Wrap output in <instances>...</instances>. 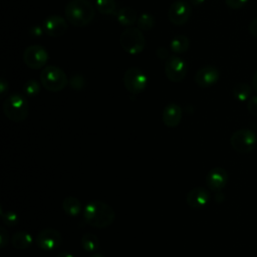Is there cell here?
Here are the masks:
<instances>
[{
  "label": "cell",
  "instance_id": "obj_1",
  "mask_svg": "<svg viewBox=\"0 0 257 257\" xmlns=\"http://www.w3.org/2000/svg\"><path fill=\"white\" fill-rule=\"evenodd\" d=\"M84 221L95 228L102 229L111 225L115 219L113 208L102 201H92L83 210Z\"/></svg>",
  "mask_w": 257,
  "mask_h": 257
},
{
  "label": "cell",
  "instance_id": "obj_2",
  "mask_svg": "<svg viewBox=\"0 0 257 257\" xmlns=\"http://www.w3.org/2000/svg\"><path fill=\"white\" fill-rule=\"evenodd\" d=\"M64 15L68 23L75 27H84L94 19L95 8L88 0H71L64 8Z\"/></svg>",
  "mask_w": 257,
  "mask_h": 257
},
{
  "label": "cell",
  "instance_id": "obj_3",
  "mask_svg": "<svg viewBox=\"0 0 257 257\" xmlns=\"http://www.w3.org/2000/svg\"><path fill=\"white\" fill-rule=\"evenodd\" d=\"M3 112L6 117L15 122L25 120L29 113V105L27 99L19 94L9 95L3 103Z\"/></svg>",
  "mask_w": 257,
  "mask_h": 257
},
{
  "label": "cell",
  "instance_id": "obj_4",
  "mask_svg": "<svg viewBox=\"0 0 257 257\" xmlns=\"http://www.w3.org/2000/svg\"><path fill=\"white\" fill-rule=\"evenodd\" d=\"M69 80L64 71L55 65L45 66L40 72V83L51 92L61 91L66 87Z\"/></svg>",
  "mask_w": 257,
  "mask_h": 257
},
{
  "label": "cell",
  "instance_id": "obj_5",
  "mask_svg": "<svg viewBox=\"0 0 257 257\" xmlns=\"http://www.w3.org/2000/svg\"><path fill=\"white\" fill-rule=\"evenodd\" d=\"M119 44L126 53L136 55L145 49L146 39L142 30L136 27H128L120 34Z\"/></svg>",
  "mask_w": 257,
  "mask_h": 257
},
{
  "label": "cell",
  "instance_id": "obj_6",
  "mask_svg": "<svg viewBox=\"0 0 257 257\" xmlns=\"http://www.w3.org/2000/svg\"><path fill=\"white\" fill-rule=\"evenodd\" d=\"M256 135L253 131L248 128L237 130L230 137V144L232 148L241 154L252 152L256 146Z\"/></svg>",
  "mask_w": 257,
  "mask_h": 257
},
{
  "label": "cell",
  "instance_id": "obj_7",
  "mask_svg": "<svg viewBox=\"0 0 257 257\" xmlns=\"http://www.w3.org/2000/svg\"><path fill=\"white\" fill-rule=\"evenodd\" d=\"M49 58L47 50L38 44L28 46L23 52V61L29 68L40 69L45 66Z\"/></svg>",
  "mask_w": 257,
  "mask_h": 257
},
{
  "label": "cell",
  "instance_id": "obj_8",
  "mask_svg": "<svg viewBox=\"0 0 257 257\" xmlns=\"http://www.w3.org/2000/svg\"><path fill=\"white\" fill-rule=\"evenodd\" d=\"M147 75L137 67L128 68L123 74V85L133 94L141 93L147 87Z\"/></svg>",
  "mask_w": 257,
  "mask_h": 257
},
{
  "label": "cell",
  "instance_id": "obj_9",
  "mask_svg": "<svg viewBox=\"0 0 257 257\" xmlns=\"http://www.w3.org/2000/svg\"><path fill=\"white\" fill-rule=\"evenodd\" d=\"M191 14L192 7L185 0L174 1L168 10V18L170 22L177 26H181L187 23Z\"/></svg>",
  "mask_w": 257,
  "mask_h": 257
},
{
  "label": "cell",
  "instance_id": "obj_10",
  "mask_svg": "<svg viewBox=\"0 0 257 257\" xmlns=\"http://www.w3.org/2000/svg\"><path fill=\"white\" fill-rule=\"evenodd\" d=\"M165 74L172 82L182 81L187 74L186 61L176 55L169 56L165 64Z\"/></svg>",
  "mask_w": 257,
  "mask_h": 257
},
{
  "label": "cell",
  "instance_id": "obj_11",
  "mask_svg": "<svg viewBox=\"0 0 257 257\" xmlns=\"http://www.w3.org/2000/svg\"><path fill=\"white\" fill-rule=\"evenodd\" d=\"M62 243L61 233L52 228L41 230L36 236V244L44 251H52L58 248Z\"/></svg>",
  "mask_w": 257,
  "mask_h": 257
},
{
  "label": "cell",
  "instance_id": "obj_12",
  "mask_svg": "<svg viewBox=\"0 0 257 257\" xmlns=\"http://www.w3.org/2000/svg\"><path fill=\"white\" fill-rule=\"evenodd\" d=\"M68 21L60 15H50L43 23L44 31L51 37H60L64 35L68 29Z\"/></svg>",
  "mask_w": 257,
  "mask_h": 257
},
{
  "label": "cell",
  "instance_id": "obj_13",
  "mask_svg": "<svg viewBox=\"0 0 257 257\" xmlns=\"http://www.w3.org/2000/svg\"><path fill=\"white\" fill-rule=\"evenodd\" d=\"M219 78H220L219 70L212 65H206L200 68L196 72L194 80L198 86L202 88H207L217 83Z\"/></svg>",
  "mask_w": 257,
  "mask_h": 257
},
{
  "label": "cell",
  "instance_id": "obj_14",
  "mask_svg": "<svg viewBox=\"0 0 257 257\" xmlns=\"http://www.w3.org/2000/svg\"><path fill=\"white\" fill-rule=\"evenodd\" d=\"M228 173L221 167L211 169L206 175V184L213 191H221L228 183Z\"/></svg>",
  "mask_w": 257,
  "mask_h": 257
},
{
  "label": "cell",
  "instance_id": "obj_15",
  "mask_svg": "<svg viewBox=\"0 0 257 257\" xmlns=\"http://www.w3.org/2000/svg\"><path fill=\"white\" fill-rule=\"evenodd\" d=\"M210 200V193L203 187L193 188L187 195V204L194 209H199L208 204Z\"/></svg>",
  "mask_w": 257,
  "mask_h": 257
},
{
  "label": "cell",
  "instance_id": "obj_16",
  "mask_svg": "<svg viewBox=\"0 0 257 257\" xmlns=\"http://www.w3.org/2000/svg\"><path fill=\"white\" fill-rule=\"evenodd\" d=\"M183 111L180 105L177 103H170L165 106L162 113V119L166 126L175 127L180 124L182 120Z\"/></svg>",
  "mask_w": 257,
  "mask_h": 257
},
{
  "label": "cell",
  "instance_id": "obj_17",
  "mask_svg": "<svg viewBox=\"0 0 257 257\" xmlns=\"http://www.w3.org/2000/svg\"><path fill=\"white\" fill-rule=\"evenodd\" d=\"M116 19L122 26H132L138 21L137 12L131 7H122L116 13Z\"/></svg>",
  "mask_w": 257,
  "mask_h": 257
},
{
  "label": "cell",
  "instance_id": "obj_18",
  "mask_svg": "<svg viewBox=\"0 0 257 257\" xmlns=\"http://www.w3.org/2000/svg\"><path fill=\"white\" fill-rule=\"evenodd\" d=\"M62 209L68 216L75 217L81 211V203L77 198L69 196L62 201Z\"/></svg>",
  "mask_w": 257,
  "mask_h": 257
},
{
  "label": "cell",
  "instance_id": "obj_19",
  "mask_svg": "<svg viewBox=\"0 0 257 257\" xmlns=\"http://www.w3.org/2000/svg\"><path fill=\"white\" fill-rule=\"evenodd\" d=\"M190 47V40L185 35H177L174 38H172L170 42V49L177 53L181 54L186 52Z\"/></svg>",
  "mask_w": 257,
  "mask_h": 257
},
{
  "label": "cell",
  "instance_id": "obj_20",
  "mask_svg": "<svg viewBox=\"0 0 257 257\" xmlns=\"http://www.w3.org/2000/svg\"><path fill=\"white\" fill-rule=\"evenodd\" d=\"M252 90H253L252 86H250L249 84H247L245 82H240V83H237L233 87L232 93L236 100L243 102L250 98Z\"/></svg>",
  "mask_w": 257,
  "mask_h": 257
},
{
  "label": "cell",
  "instance_id": "obj_21",
  "mask_svg": "<svg viewBox=\"0 0 257 257\" xmlns=\"http://www.w3.org/2000/svg\"><path fill=\"white\" fill-rule=\"evenodd\" d=\"M11 243L13 245V247L17 248V249H26L28 247H30L31 243H32V237L29 233L27 232H16L11 239Z\"/></svg>",
  "mask_w": 257,
  "mask_h": 257
},
{
  "label": "cell",
  "instance_id": "obj_22",
  "mask_svg": "<svg viewBox=\"0 0 257 257\" xmlns=\"http://www.w3.org/2000/svg\"><path fill=\"white\" fill-rule=\"evenodd\" d=\"M96 10L103 15H116L117 7L114 0H96Z\"/></svg>",
  "mask_w": 257,
  "mask_h": 257
},
{
  "label": "cell",
  "instance_id": "obj_23",
  "mask_svg": "<svg viewBox=\"0 0 257 257\" xmlns=\"http://www.w3.org/2000/svg\"><path fill=\"white\" fill-rule=\"evenodd\" d=\"M82 248L90 253L95 252L99 248V240L92 233H85L82 235L80 240Z\"/></svg>",
  "mask_w": 257,
  "mask_h": 257
},
{
  "label": "cell",
  "instance_id": "obj_24",
  "mask_svg": "<svg viewBox=\"0 0 257 257\" xmlns=\"http://www.w3.org/2000/svg\"><path fill=\"white\" fill-rule=\"evenodd\" d=\"M137 25L142 31L151 30L155 25V18L150 13H143L138 17Z\"/></svg>",
  "mask_w": 257,
  "mask_h": 257
},
{
  "label": "cell",
  "instance_id": "obj_25",
  "mask_svg": "<svg viewBox=\"0 0 257 257\" xmlns=\"http://www.w3.org/2000/svg\"><path fill=\"white\" fill-rule=\"evenodd\" d=\"M24 93L28 96H35L40 91V83L35 79H29L23 86Z\"/></svg>",
  "mask_w": 257,
  "mask_h": 257
},
{
  "label": "cell",
  "instance_id": "obj_26",
  "mask_svg": "<svg viewBox=\"0 0 257 257\" xmlns=\"http://www.w3.org/2000/svg\"><path fill=\"white\" fill-rule=\"evenodd\" d=\"M69 84L71 88L75 90H81L85 86V80L80 74H74L73 76H71L69 80Z\"/></svg>",
  "mask_w": 257,
  "mask_h": 257
},
{
  "label": "cell",
  "instance_id": "obj_27",
  "mask_svg": "<svg viewBox=\"0 0 257 257\" xmlns=\"http://www.w3.org/2000/svg\"><path fill=\"white\" fill-rule=\"evenodd\" d=\"M1 216H2L3 222L8 226H14L18 223V216L16 215L15 212H12V211H8L5 213L2 212Z\"/></svg>",
  "mask_w": 257,
  "mask_h": 257
},
{
  "label": "cell",
  "instance_id": "obj_28",
  "mask_svg": "<svg viewBox=\"0 0 257 257\" xmlns=\"http://www.w3.org/2000/svg\"><path fill=\"white\" fill-rule=\"evenodd\" d=\"M247 109L253 116L257 117V95L251 96L247 102Z\"/></svg>",
  "mask_w": 257,
  "mask_h": 257
},
{
  "label": "cell",
  "instance_id": "obj_29",
  "mask_svg": "<svg viewBox=\"0 0 257 257\" xmlns=\"http://www.w3.org/2000/svg\"><path fill=\"white\" fill-rule=\"evenodd\" d=\"M248 0H225L226 5L231 9H240L242 8Z\"/></svg>",
  "mask_w": 257,
  "mask_h": 257
},
{
  "label": "cell",
  "instance_id": "obj_30",
  "mask_svg": "<svg viewBox=\"0 0 257 257\" xmlns=\"http://www.w3.org/2000/svg\"><path fill=\"white\" fill-rule=\"evenodd\" d=\"M8 242V233L4 227L0 228V247L4 248Z\"/></svg>",
  "mask_w": 257,
  "mask_h": 257
},
{
  "label": "cell",
  "instance_id": "obj_31",
  "mask_svg": "<svg viewBox=\"0 0 257 257\" xmlns=\"http://www.w3.org/2000/svg\"><path fill=\"white\" fill-rule=\"evenodd\" d=\"M248 29H249L250 34H251L252 36H254V37L257 38V17L254 18V19L250 22Z\"/></svg>",
  "mask_w": 257,
  "mask_h": 257
},
{
  "label": "cell",
  "instance_id": "obj_32",
  "mask_svg": "<svg viewBox=\"0 0 257 257\" xmlns=\"http://www.w3.org/2000/svg\"><path fill=\"white\" fill-rule=\"evenodd\" d=\"M8 89V83L7 81L4 79V78H1L0 80V92H1V95L3 96L6 92V90Z\"/></svg>",
  "mask_w": 257,
  "mask_h": 257
},
{
  "label": "cell",
  "instance_id": "obj_33",
  "mask_svg": "<svg viewBox=\"0 0 257 257\" xmlns=\"http://www.w3.org/2000/svg\"><path fill=\"white\" fill-rule=\"evenodd\" d=\"M252 88L254 91L257 92V70L255 71V73L253 74V77H252Z\"/></svg>",
  "mask_w": 257,
  "mask_h": 257
},
{
  "label": "cell",
  "instance_id": "obj_34",
  "mask_svg": "<svg viewBox=\"0 0 257 257\" xmlns=\"http://www.w3.org/2000/svg\"><path fill=\"white\" fill-rule=\"evenodd\" d=\"M56 257H73V256L68 252H61V253L57 254Z\"/></svg>",
  "mask_w": 257,
  "mask_h": 257
},
{
  "label": "cell",
  "instance_id": "obj_35",
  "mask_svg": "<svg viewBox=\"0 0 257 257\" xmlns=\"http://www.w3.org/2000/svg\"><path fill=\"white\" fill-rule=\"evenodd\" d=\"M190 2L195 5V6H198V5H201L202 3L205 2V0H190Z\"/></svg>",
  "mask_w": 257,
  "mask_h": 257
},
{
  "label": "cell",
  "instance_id": "obj_36",
  "mask_svg": "<svg viewBox=\"0 0 257 257\" xmlns=\"http://www.w3.org/2000/svg\"><path fill=\"white\" fill-rule=\"evenodd\" d=\"M89 257H105V256L102 255V254H100V253H93V254H91Z\"/></svg>",
  "mask_w": 257,
  "mask_h": 257
}]
</instances>
